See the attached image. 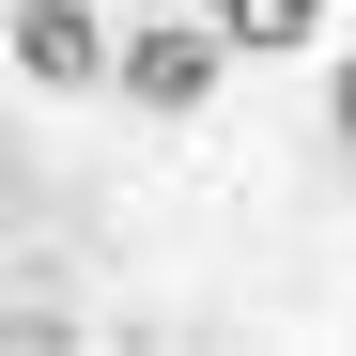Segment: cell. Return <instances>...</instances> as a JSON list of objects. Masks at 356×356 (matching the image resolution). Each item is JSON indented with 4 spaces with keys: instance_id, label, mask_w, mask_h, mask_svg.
Instances as JSON below:
<instances>
[{
    "instance_id": "6da1fadb",
    "label": "cell",
    "mask_w": 356,
    "mask_h": 356,
    "mask_svg": "<svg viewBox=\"0 0 356 356\" xmlns=\"http://www.w3.org/2000/svg\"><path fill=\"white\" fill-rule=\"evenodd\" d=\"M217 47H232V31H186V16H155V31L124 47V93H140V108H202V93H217Z\"/></svg>"
},
{
    "instance_id": "7a4b0ae2",
    "label": "cell",
    "mask_w": 356,
    "mask_h": 356,
    "mask_svg": "<svg viewBox=\"0 0 356 356\" xmlns=\"http://www.w3.org/2000/svg\"><path fill=\"white\" fill-rule=\"evenodd\" d=\"M16 63L78 93V78H124V47H108V31L78 16V0H16Z\"/></svg>"
},
{
    "instance_id": "3957f363",
    "label": "cell",
    "mask_w": 356,
    "mask_h": 356,
    "mask_svg": "<svg viewBox=\"0 0 356 356\" xmlns=\"http://www.w3.org/2000/svg\"><path fill=\"white\" fill-rule=\"evenodd\" d=\"M310 16H325V0H217L232 47H310Z\"/></svg>"
},
{
    "instance_id": "277c9868",
    "label": "cell",
    "mask_w": 356,
    "mask_h": 356,
    "mask_svg": "<svg viewBox=\"0 0 356 356\" xmlns=\"http://www.w3.org/2000/svg\"><path fill=\"white\" fill-rule=\"evenodd\" d=\"M341 124H356V63H341Z\"/></svg>"
}]
</instances>
